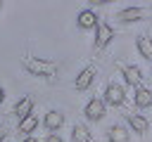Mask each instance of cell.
<instances>
[{"mask_svg": "<svg viewBox=\"0 0 152 142\" xmlns=\"http://www.w3.org/2000/svg\"><path fill=\"white\" fill-rule=\"evenodd\" d=\"M5 135H7V133H5V128H0V142L5 140Z\"/></svg>", "mask_w": 152, "mask_h": 142, "instance_id": "ac0fdd59", "label": "cell"}, {"mask_svg": "<svg viewBox=\"0 0 152 142\" xmlns=\"http://www.w3.org/2000/svg\"><path fill=\"white\" fill-rule=\"evenodd\" d=\"M135 47H138V52H140L145 59H150V62H152V38H150V36H138Z\"/></svg>", "mask_w": 152, "mask_h": 142, "instance_id": "5bb4252c", "label": "cell"}, {"mask_svg": "<svg viewBox=\"0 0 152 142\" xmlns=\"http://www.w3.org/2000/svg\"><path fill=\"white\" fill-rule=\"evenodd\" d=\"M133 102H135L138 109H147V106H152V90H147V88H135V92H133Z\"/></svg>", "mask_w": 152, "mask_h": 142, "instance_id": "7c38bea8", "label": "cell"}, {"mask_svg": "<svg viewBox=\"0 0 152 142\" xmlns=\"http://www.w3.org/2000/svg\"><path fill=\"white\" fill-rule=\"evenodd\" d=\"M24 142H38V140H36V137H31V135H28V137H26V140H24Z\"/></svg>", "mask_w": 152, "mask_h": 142, "instance_id": "d6986e66", "label": "cell"}, {"mask_svg": "<svg viewBox=\"0 0 152 142\" xmlns=\"http://www.w3.org/2000/svg\"><path fill=\"white\" fill-rule=\"evenodd\" d=\"M36 128H38V116H36V114H31V116H26L24 121H19V133H26V135H28V133H33Z\"/></svg>", "mask_w": 152, "mask_h": 142, "instance_id": "9a60e30c", "label": "cell"}, {"mask_svg": "<svg viewBox=\"0 0 152 142\" xmlns=\"http://www.w3.org/2000/svg\"><path fill=\"white\" fill-rule=\"evenodd\" d=\"M112 38H114V28H112L109 24L100 21V24H97V28H95V47H97V50L107 47V45L112 43Z\"/></svg>", "mask_w": 152, "mask_h": 142, "instance_id": "7a4b0ae2", "label": "cell"}, {"mask_svg": "<svg viewBox=\"0 0 152 142\" xmlns=\"http://www.w3.org/2000/svg\"><path fill=\"white\" fill-rule=\"evenodd\" d=\"M121 71H124V78H126L128 85L140 88V80H142V71H140V66L131 64V66H121Z\"/></svg>", "mask_w": 152, "mask_h": 142, "instance_id": "30bf717a", "label": "cell"}, {"mask_svg": "<svg viewBox=\"0 0 152 142\" xmlns=\"http://www.w3.org/2000/svg\"><path fill=\"white\" fill-rule=\"evenodd\" d=\"M33 114V99L31 97H21L17 104H14V116L19 118V121H24L26 116H31Z\"/></svg>", "mask_w": 152, "mask_h": 142, "instance_id": "8fae6325", "label": "cell"}, {"mask_svg": "<svg viewBox=\"0 0 152 142\" xmlns=\"http://www.w3.org/2000/svg\"><path fill=\"white\" fill-rule=\"evenodd\" d=\"M45 142H64V140H62V137H59V135H57V133H50V135H48V140H45Z\"/></svg>", "mask_w": 152, "mask_h": 142, "instance_id": "2e32d148", "label": "cell"}, {"mask_svg": "<svg viewBox=\"0 0 152 142\" xmlns=\"http://www.w3.org/2000/svg\"><path fill=\"white\" fill-rule=\"evenodd\" d=\"M95 76H97V71H95L93 66H86V69H81V73L76 76V90H78V92H83V90H88V88L93 85V80H95Z\"/></svg>", "mask_w": 152, "mask_h": 142, "instance_id": "8992f818", "label": "cell"}, {"mask_svg": "<svg viewBox=\"0 0 152 142\" xmlns=\"http://www.w3.org/2000/svg\"><path fill=\"white\" fill-rule=\"evenodd\" d=\"M104 109H107L104 99H95V97H93V99L86 104L83 114H86L88 121H102V118H104Z\"/></svg>", "mask_w": 152, "mask_h": 142, "instance_id": "3957f363", "label": "cell"}, {"mask_svg": "<svg viewBox=\"0 0 152 142\" xmlns=\"http://www.w3.org/2000/svg\"><path fill=\"white\" fill-rule=\"evenodd\" d=\"M0 9H2V2H0Z\"/></svg>", "mask_w": 152, "mask_h": 142, "instance_id": "ffe728a7", "label": "cell"}, {"mask_svg": "<svg viewBox=\"0 0 152 142\" xmlns=\"http://www.w3.org/2000/svg\"><path fill=\"white\" fill-rule=\"evenodd\" d=\"M62 125H64V114H62V111L52 109V111L45 114V128H48L50 133H57Z\"/></svg>", "mask_w": 152, "mask_h": 142, "instance_id": "9c48e42d", "label": "cell"}, {"mask_svg": "<svg viewBox=\"0 0 152 142\" xmlns=\"http://www.w3.org/2000/svg\"><path fill=\"white\" fill-rule=\"evenodd\" d=\"M76 24H78V28L90 31V28H97L100 19H97V14H95L93 9H81V12H78V17H76Z\"/></svg>", "mask_w": 152, "mask_h": 142, "instance_id": "277c9868", "label": "cell"}, {"mask_svg": "<svg viewBox=\"0 0 152 142\" xmlns=\"http://www.w3.org/2000/svg\"><path fill=\"white\" fill-rule=\"evenodd\" d=\"M71 140H74V142H90L93 135H90L88 125H83V123H74V128H71Z\"/></svg>", "mask_w": 152, "mask_h": 142, "instance_id": "4fadbf2b", "label": "cell"}, {"mask_svg": "<svg viewBox=\"0 0 152 142\" xmlns=\"http://www.w3.org/2000/svg\"><path fill=\"white\" fill-rule=\"evenodd\" d=\"M107 140H109V142H128V140H131V133H128L126 125L114 123V125H109V130H107Z\"/></svg>", "mask_w": 152, "mask_h": 142, "instance_id": "52a82bcc", "label": "cell"}, {"mask_svg": "<svg viewBox=\"0 0 152 142\" xmlns=\"http://www.w3.org/2000/svg\"><path fill=\"white\" fill-rule=\"evenodd\" d=\"M126 121H128V125L133 128V133H138V135H145V133L150 130V121H147L145 116H140V114H128Z\"/></svg>", "mask_w": 152, "mask_h": 142, "instance_id": "ba28073f", "label": "cell"}, {"mask_svg": "<svg viewBox=\"0 0 152 142\" xmlns=\"http://www.w3.org/2000/svg\"><path fill=\"white\" fill-rule=\"evenodd\" d=\"M124 102H126L124 88L116 85V83H109V85L104 88V104H109V106H121Z\"/></svg>", "mask_w": 152, "mask_h": 142, "instance_id": "6da1fadb", "label": "cell"}, {"mask_svg": "<svg viewBox=\"0 0 152 142\" xmlns=\"http://www.w3.org/2000/svg\"><path fill=\"white\" fill-rule=\"evenodd\" d=\"M2 99H5V88L0 85V104H2Z\"/></svg>", "mask_w": 152, "mask_h": 142, "instance_id": "e0dca14e", "label": "cell"}, {"mask_svg": "<svg viewBox=\"0 0 152 142\" xmlns=\"http://www.w3.org/2000/svg\"><path fill=\"white\" fill-rule=\"evenodd\" d=\"M145 14H147L145 7H126V9H121V12L116 14V19L124 21V24H131V21H140V19H145Z\"/></svg>", "mask_w": 152, "mask_h": 142, "instance_id": "5b68a950", "label": "cell"}]
</instances>
